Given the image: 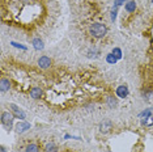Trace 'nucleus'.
<instances>
[{"label": "nucleus", "mask_w": 153, "mask_h": 152, "mask_svg": "<svg viewBox=\"0 0 153 152\" xmlns=\"http://www.w3.org/2000/svg\"><path fill=\"white\" fill-rule=\"evenodd\" d=\"M90 33H92V36H93V37H96V38H102V37H105V36H106V33H107V28L105 26L104 24L96 22V24L92 25V28H90Z\"/></svg>", "instance_id": "obj_1"}, {"label": "nucleus", "mask_w": 153, "mask_h": 152, "mask_svg": "<svg viewBox=\"0 0 153 152\" xmlns=\"http://www.w3.org/2000/svg\"><path fill=\"white\" fill-rule=\"evenodd\" d=\"M13 117H15V115H13L12 113H9V112H4V113L1 114V123L8 129V130H11V129H12Z\"/></svg>", "instance_id": "obj_2"}, {"label": "nucleus", "mask_w": 153, "mask_h": 152, "mask_svg": "<svg viewBox=\"0 0 153 152\" xmlns=\"http://www.w3.org/2000/svg\"><path fill=\"white\" fill-rule=\"evenodd\" d=\"M9 109L12 110L13 115H15L16 118H18V119L24 121L25 118H26V115H25V113H24V110H21V109L18 108L17 105H15V104H9Z\"/></svg>", "instance_id": "obj_3"}, {"label": "nucleus", "mask_w": 153, "mask_h": 152, "mask_svg": "<svg viewBox=\"0 0 153 152\" xmlns=\"http://www.w3.org/2000/svg\"><path fill=\"white\" fill-rule=\"evenodd\" d=\"M38 66L43 70L49 68V67L51 66V59H50L49 57H41L39 59H38Z\"/></svg>", "instance_id": "obj_4"}, {"label": "nucleus", "mask_w": 153, "mask_h": 152, "mask_svg": "<svg viewBox=\"0 0 153 152\" xmlns=\"http://www.w3.org/2000/svg\"><path fill=\"white\" fill-rule=\"evenodd\" d=\"M116 96L119 98H124L128 96V87L127 85H119L116 88Z\"/></svg>", "instance_id": "obj_5"}, {"label": "nucleus", "mask_w": 153, "mask_h": 152, "mask_svg": "<svg viewBox=\"0 0 153 152\" xmlns=\"http://www.w3.org/2000/svg\"><path fill=\"white\" fill-rule=\"evenodd\" d=\"M29 129H30V123H27V122H20L17 126H16V133L22 134V133H25L26 130H29Z\"/></svg>", "instance_id": "obj_6"}, {"label": "nucleus", "mask_w": 153, "mask_h": 152, "mask_svg": "<svg viewBox=\"0 0 153 152\" xmlns=\"http://www.w3.org/2000/svg\"><path fill=\"white\" fill-rule=\"evenodd\" d=\"M9 88H11V81L8 80V79L3 77V79H1V81H0V89H1V92H7V91H9Z\"/></svg>", "instance_id": "obj_7"}, {"label": "nucleus", "mask_w": 153, "mask_h": 152, "mask_svg": "<svg viewBox=\"0 0 153 152\" xmlns=\"http://www.w3.org/2000/svg\"><path fill=\"white\" fill-rule=\"evenodd\" d=\"M43 94L42 89L38 88V87H34V88H32V91H30V97L33 98H41Z\"/></svg>", "instance_id": "obj_8"}, {"label": "nucleus", "mask_w": 153, "mask_h": 152, "mask_svg": "<svg viewBox=\"0 0 153 152\" xmlns=\"http://www.w3.org/2000/svg\"><path fill=\"white\" fill-rule=\"evenodd\" d=\"M99 127H101L102 133H109L113 126H111V122H109V121H105V122L101 123V126H99Z\"/></svg>", "instance_id": "obj_9"}, {"label": "nucleus", "mask_w": 153, "mask_h": 152, "mask_svg": "<svg viewBox=\"0 0 153 152\" xmlns=\"http://www.w3.org/2000/svg\"><path fill=\"white\" fill-rule=\"evenodd\" d=\"M126 11L127 12H135V9H136V3L133 1V0H130V1H127L126 3Z\"/></svg>", "instance_id": "obj_10"}, {"label": "nucleus", "mask_w": 153, "mask_h": 152, "mask_svg": "<svg viewBox=\"0 0 153 152\" xmlns=\"http://www.w3.org/2000/svg\"><path fill=\"white\" fill-rule=\"evenodd\" d=\"M33 46H34L35 50H42L43 49V42L41 41L39 38H35V39H33Z\"/></svg>", "instance_id": "obj_11"}, {"label": "nucleus", "mask_w": 153, "mask_h": 152, "mask_svg": "<svg viewBox=\"0 0 153 152\" xmlns=\"http://www.w3.org/2000/svg\"><path fill=\"white\" fill-rule=\"evenodd\" d=\"M58 147L55 146V143H47L44 147V152H56Z\"/></svg>", "instance_id": "obj_12"}, {"label": "nucleus", "mask_w": 153, "mask_h": 152, "mask_svg": "<svg viewBox=\"0 0 153 152\" xmlns=\"http://www.w3.org/2000/svg\"><path fill=\"white\" fill-rule=\"evenodd\" d=\"M25 152H39V148H38V146H37V144L32 143V144H29V146L26 147Z\"/></svg>", "instance_id": "obj_13"}, {"label": "nucleus", "mask_w": 153, "mask_h": 152, "mask_svg": "<svg viewBox=\"0 0 153 152\" xmlns=\"http://www.w3.org/2000/svg\"><path fill=\"white\" fill-rule=\"evenodd\" d=\"M106 60H107V63H110V64H115L118 59H116V58H115V55H114L113 53H111V54H109V55L106 57Z\"/></svg>", "instance_id": "obj_14"}, {"label": "nucleus", "mask_w": 153, "mask_h": 152, "mask_svg": "<svg viewBox=\"0 0 153 152\" xmlns=\"http://www.w3.org/2000/svg\"><path fill=\"white\" fill-rule=\"evenodd\" d=\"M113 54L115 55L116 59H121L122 58V50L119 49V47H114V49H113Z\"/></svg>", "instance_id": "obj_15"}, {"label": "nucleus", "mask_w": 153, "mask_h": 152, "mask_svg": "<svg viewBox=\"0 0 153 152\" xmlns=\"http://www.w3.org/2000/svg\"><path fill=\"white\" fill-rule=\"evenodd\" d=\"M139 117H145V118L152 117V110H151V109H147V110H144L143 113H140V115H139Z\"/></svg>", "instance_id": "obj_16"}, {"label": "nucleus", "mask_w": 153, "mask_h": 152, "mask_svg": "<svg viewBox=\"0 0 153 152\" xmlns=\"http://www.w3.org/2000/svg\"><path fill=\"white\" fill-rule=\"evenodd\" d=\"M107 102H109V106L110 108H114V106L116 105V100L114 97H109L107 98Z\"/></svg>", "instance_id": "obj_17"}, {"label": "nucleus", "mask_w": 153, "mask_h": 152, "mask_svg": "<svg viewBox=\"0 0 153 152\" xmlns=\"http://www.w3.org/2000/svg\"><path fill=\"white\" fill-rule=\"evenodd\" d=\"M143 125H145V126L153 125V117H148V118H145V119L143 121Z\"/></svg>", "instance_id": "obj_18"}, {"label": "nucleus", "mask_w": 153, "mask_h": 152, "mask_svg": "<svg viewBox=\"0 0 153 152\" xmlns=\"http://www.w3.org/2000/svg\"><path fill=\"white\" fill-rule=\"evenodd\" d=\"M116 13H118V8H114V9L111 11V20H113V21H115V18H116Z\"/></svg>", "instance_id": "obj_19"}, {"label": "nucleus", "mask_w": 153, "mask_h": 152, "mask_svg": "<svg viewBox=\"0 0 153 152\" xmlns=\"http://www.w3.org/2000/svg\"><path fill=\"white\" fill-rule=\"evenodd\" d=\"M124 1H127V0H114V7H115V8H118L119 5H122Z\"/></svg>", "instance_id": "obj_20"}, {"label": "nucleus", "mask_w": 153, "mask_h": 152, "mask_svg": "<svg viewBox=\"0 0 153 152\" xmlns=\"http://www.w3.org/2000/svg\"><path fill=\"white\" fill-rule=\"evenodd\" d=\"M11 45H13V46H15V47H20V49H22V50H26V47H25V46H22V45L16 43V42H11Z\"/></svg>", "instance_id": "obj_21"}, {"label": "nucleus", "mask_w": 153, "mask_h": 152, "mask_svg": "<svg viewBox=\"0 0 153 152\" xmlns=\"http://www.w3.org/2000/svg\"><path fill=\"white\" fill-rule=\"evenodd\" d=\"M0 152H7V150H5L4 147H1V150H0Z\"/></svg>", "instance_id": "obj_22"}, {"label": "nucleus", "mask_w": 153, "mask_h": 152, "mask_svg": "<svg viewBox=\"0 0 153 152\" xmlns=\"http://www.w3.org/2000/svg\"><path fill=\"white\" fill-rule=\"evenodd\" d=\"M152 3H153V0H152Z\"/></svg>", "instance_id": "obj_23"}]
</instances>
